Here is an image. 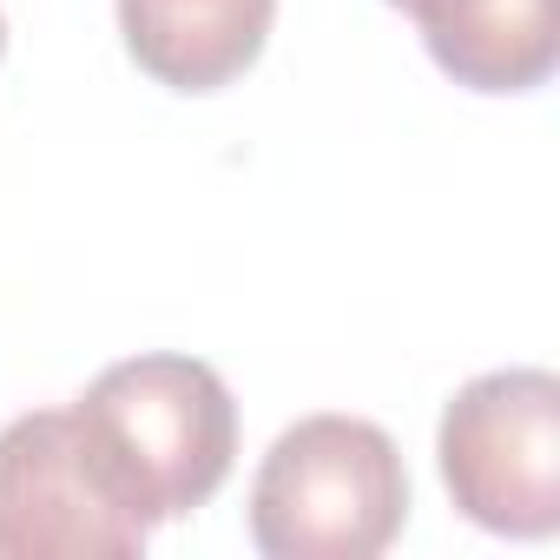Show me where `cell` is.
I'll return each mask as SVG.
<instances>
[{"mask_svg":"<svg viewBox=\"0 0 560 560\" xmlns=\"http://www.w3.org/2000/svg\"><path fill=\"white\" fill-rule=\"evenodd\" d=\"M422 27L435 67L468 93H534L560 60L553 0H389Z\"/></svg>","mask_w":560,"mask_h":560,"instance_id":"5","label":"cell"},{"mask_svg":"<svg viewBox=\"0 0 560 560\" xmlns=\"http://www.w3.org/2000/svg\"><path fill=\"white\" fill-rule=\"evenodd\" d=\"M145 534L100 475L73 409H34L0 429V560H132Z\"/></svg>","mask_w":560,"mask_h":560,"instance_id":"4","label":"cell"},{"mask_svg":"<svg viewBox=\"0 0 560 560\" xmlns=\"http://www.w3.org/2000/svg\"><path fill=\"white\" fill-rule=\"evenodd\" d=\"M277 0H119V34L139 73L172 93H218L250 73Z\"/></svg>","mask_w":560,"mask_h":560,"instance_id":"6","label":"cell"},{"mask_svg":"<svg viewBox=\"0 0 560 560\" xmlns=\"http://www.w3.org/2000/svg\"><path fill=\"white\" fill-rule=\"evenodd\" d=\"M409 521V468L363 416H304L250 481V547L264 560H376Z\"/></svg>","mask_w":560,"mask_h":560,"instance_id":"2","label":"cell"},{"mask_svg":"<svg viewBox=\"0 0 560 560\" xmlns=\"http://www.w3.org/2000/svg\"><path fill=\"white\" fill-rule=\"evenodd\" d=\"M442 481L455 508L508 540L560 527V383L547 370H494L442 409Z\"/></svg>","mask_w":560,"mask_h":560,"instance_id":"3","label":"cell"},{"mask_svg":"<svg viewBox=\"0 0 560 560\" xmlns=\"http://www.w3.org/2000/svg\"><path fill=\"white\" fill-rule=\"evenodd\" d=\"M73 416L100 475L145 527L205 508L237 455V402L198 357H126L93 376Z\"/></svg>","mask_w":560,"mask_h":560,"instance_id":"1","label":"cell"},{"mask_svg":"<svg viewBox=\"0 0 560 560\" xmlns=\"http://www.w3.org/2000/svg\"><path fill=\"white\" fill-rule=\"evenodd\" d=\"M0 54H8V21H0Z\"/></svg>","mask_w":560,"mask_h":560,"instance_id":"7","label":"cell"}]
</instances>
